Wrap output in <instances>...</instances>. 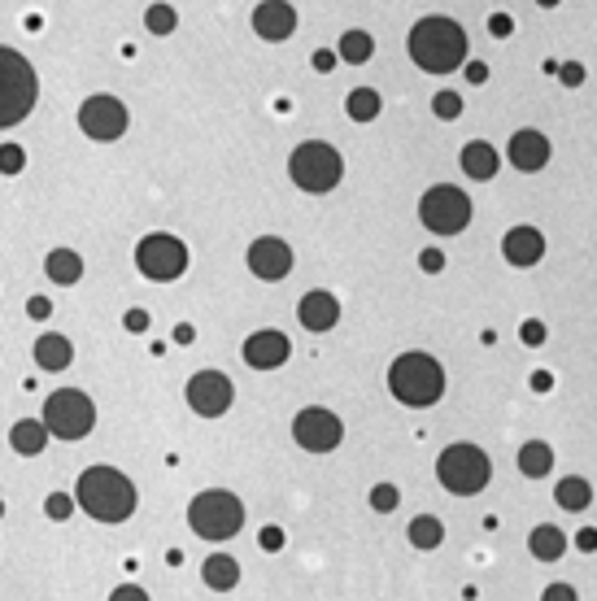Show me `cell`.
Listing matches in <instances>:
<instances>
[{"instance_id":"cell-3","label":"cell","mask_w":597,"mask_h":601,"mask_svg":"<svg viewBox=\"0 0 597 601\" xmlns=\"http://www.w3.org/2000/svg\"><path fill=\"white\" fill-rule=\"evenodd\" d=\"M388 392L410 410H427L445 397V366L432 353H401L388 366Z\"/></svg>"},{"instance_id":"cell-13","label":"cell","mask_w":597,"mask_h":601,"mask_svg":"<svg viewBox=\"0 0 597 601\" xmlns=\"http://www.w3.org/2000/svg\"><path fill=\"white\" fill-rule=\"evenodd\" d=\"M232 401H236V388H232V380H227L222 371H197V375L188 380V405L197 410L201 419H219V414H227Z\"/></svg>"},{"instance_id":"cell-42","label":"cell","mask_w":597,"mask_h":601,"mask_svg":"<svg viewBox=\"0 0 597 601\" xmlns=\"http://www.w3.org/2000/svg\"><path fill=\"white\" fill-rule=\"evenodd\" d=\"M336 53H332V48H319V53H314V57H310V66H314V70H319V75H332V70H336Z\"/></svg>"},{"instance_id":"cell-8","label":"cell","mask_w":597,"mask_h":601,"mask_svg":"<svg viewBox=\"0 0 597 601\" xmlns=\"http://www.w3.org/2000/svg\"><path fill=\"white\" fill-rule=\"evenodd\" d=\"M44 432L57 441H83L97 427V405L79 388H57L53 397L44 401Z\"/></svg>"},{"instance_id":"cell-44","label":"cell","mask_w":597,"mask_h":601,"mask_svg":"<svg viewBox=\"0 0 597 601\" xmlns=\"http://www.w3.org/2000/svg\"><path fill=\"white\" fill-rule=\"evenodd\" d=\"M576 549H580V554H597V527H580V532H576Z\"/></svg>"},{"instance_id":"cell-21","label":"cell","mask_w":597,"mask_h":601,"mask_svg":"<svg viewBox=\"0 0 597 601\" xmlns=\"http://www.w3.org/2000/svg\"><path fill=\"white\" fill-rule=\"evenodd\" d=\"M201 580L210 584L214 593H232L240 584V562L232 558V554H210L205 566H201Z\"/></svg>"},{"instance_id":"cell-37","label":"cell","mask_w":597,"mask_h":601,"mask_svg":"<svg viewBox=\"0 0 597 601\" xmlns=\"http://www.w3.org/2000/svg\"><path fill=\"white\" fill-rule=\"evenodd\" d=\"M44 510H48V519H70L75 514V497L70 493H53V497L44 501Z\"/></svg>"},{"instance_id":"cell-43","label":"cell","mask_w":597,"mask_h":601,"mask_svg":"<svg viewBox=\"0 0 597 601\" xmlns=\"http://www.w3.org/2000/svg\"><path fill=\"white\" fill-rule=\"evenodd\" d=\"M540 601H580V597H576L571 584H550V588L540 593Z\"/></svg>"},{"instance_id":"cell-46","label":"cell","mask_w":597,"mask_h":601,"mask_svg":"<svg viewBox=\"0 0 597 601\" xmlns=\"http://www.w3.org/2000/svg\"><path fill=\"white\" fill-rule=\"evenodd\" d=\"M26 314H31L36 322L48 319V314H53V300H48V297H31V300H26Z\"/></svg>"},{"instance_id":"cell-48","label":"cell","mask_w":597,"mask_h":601,"mask_svg":"<svg viewBox=\"0 0 597 601\" xmlns=\"http://www.w3.org/2000/svg\"><path fill=\"white\" fill-rule=\"evenodd\" d=\"M554 388V375L550 371H532V392H550Z\"/></svg>"},{"instance_id":"cell-29","label":"cell","mask_w":597,"mask_h":601,"mask_svg":"<svg viewBox=\"0 0 597 601\" xmlns=\"http://www.w3.org/2000/svg\"><path fill=\"white\" fill-rule=\"evenodd\" d=\"M379 109H384V100H379L376 87H354V92L345 97V114L354 122H376Z\"/></svg>"},{"instance_id":"cell-18","label":"cell","mask_w":597,"mask_h":601,"mask_svg":"<svg viewBox=\"0 0 597 601\" xmlns=\"http://www.w3.org/2000/svg\"><path fill=\"white\" fill-rule=\"evenodd\" d=\"M297 319L305 331H332L340 322V300L332 297V292L314 288V292H305V297L297 300Z\"/></svg>"},{"instance_id":"cell-30","label":"cell","mask_w":597,"mask_h":601,"mask_svg":"<svg viewBox=\"0 0 597 601\" xmlns=\"http://www.w3.org/2000/svg\"><path fill=\"white\" fill-rule=\"evenodd\" d=\"M406 536H410L415 549H437V545L445 541V523H440L437 514H418V519H410Z\"/></svg>"},{"instance_id":"cell-41","label":"cell","mask_w":597,"mask_h":601,"mask_svg":"<svg viewBox=\"0 0 597 601\" xmlns=\"http://www.w3.org/2000/svg\"><path fill=\"white\" fill-rule=\"evenodd\" d=\"M122 327H127L131 336L149 331V310H127V314H122Z\"/></svg>"},{"instance_id":"cell-11","label":"cell","mask_w":597,"mask_h":601,"mask_svg":"<svg viewBox=\"0 0 597 601\" xmlns=\"http://www.w3.org/2000/svg\"><path fill=\"white\" fill-rule=\"evenodd\" d=\"M127 122H131V114H127V105H122L118 97H109V92H97V97H87L79 105V127L87 140L97 144H114L127 136Z\"/></svg>"},{"instance_id":"cell-36","label":"cell","mask_w":597,"mask_h":601,"mask_svg":"<svg viewBox=\"0 0 597 601\" xmlns=\"http://www.w3.org/2000/svg\"><path fill=\"white\" fill-rule=\"evenodd\" d=\"M545 336H550V331H545V322H540V319L519 322V341L528 344V349H540V344H545Z\"/></svg>"},{"instance_id":"cell-28","label":"cell","mask_w":597,"mask_h":601,"mask_svg":"<svg viewBox=\"0 0 597 601\" xmlns=\"http://www.w3.org/2000/svg\"><path fill=\"white\" fill-rule=\"evenodd\" d=\"M371 53H376V40H371V31H345L336 44V57L345 61V66H362V61H371Z\"/></svg>"},{"instance_id":"cell-33","label":"cell","mask_w":597,"mask_h":601,"mask_svg":"<svg viewBox=\"0 0 597 601\" xmlns=\"http://www.w3.org/2000/svg\"><path fill=\"white\" fill-rule=\"evenodd\" d=\"M432 109H437V118L454 122V118H462V97L445 87V92H437V97H432Z\"/></svg>"},{"instance_id":"cell-23","label":"cell","mask_w":597,"mask_h":601,"mask_svg":"<svg viewBox=\"0 0 597 601\" xmlns=\"http://www.w3.org/2000/svg\"><path fill=\"white\" fill-rule=\"evenodd\" d=\"M9 444L18 449L22 458H36V453L48 449V432H44L40 419H18L14 427H9Z\"/></svg>"},{"instance_id":"cell-47","label":"cell","mask_w":597,"mask_h":601,"mask_svg":"<svg viewBox=\"0 0 597 601\" xmlns=\"http://www.w3.org/2000/svg\"><path fill=\"white\" fill-rule=\"evenodd\" d=\"M462 66H467V83H484V79H489V66H484V61H462Z\"/></svg>"},{"instance_id":"cell-15","label":"cell","mask_w":597,"mask_h":601,"mask_svg":"<svg viewBox=\"0 0 597 601\" xmlns=\"http://www.w3.org/2000/svg\"><path fill=\"white\" fill-rule=\"evenodd\" d=\"M253 31H258L266 44L293 40V31H297V9H293L288 0H262L258 9H253Z\"/></svg>"},{"instance_id":"cell-35","label":"cell","mask_w":597,"mask_h":601,"mask_svg":"<svg viewBox=\"0 0 597 601\" xmlns=\"http://www.w3.org/2000/svg\"><path fill=\"white\" fill-rule=\"evenodd\" d=\"M558 83H562V87H580V83L589 79V70H584V66H580V61H558Z\"/></svg>"},{"instance_id":"cell-50","label":"cell","mask_w":597,"mask_h":601,"mask_svg":"<svg viewBox=\"0 0 597 601\" xmlns=\"http://www.w3.org/2000/svg\"><path fill=\"white\" fill-rule=\"evenodd\" d=\"M540 9H558V5H562V0H537Z\"/></svg>"},{"instance_id":"cell-1","label":"cell","mask_w":597,"mask_h":601,"mask_svg":"<svg viewBox=\"0 0 597 601\" xmlns=\"http://www.w3.org/2000/svg\"><path fill=\"white\" fill-rule=\"evenodd\" d=\"M410 57H415L418 70H427V75H449V70H462V61H467V31H462L454 18H418L410 26Z\"/></svg>"},{"instance_id":"cell-24","label":"cell","mask_w":597,"mask_h":601,"mask_svg":"<svg viewBox=\"0 0 597 601\" xmlns=\"http://www.w3.org/2000/svg\"><path fill=\"white\" fill-rule=\"evenodd\" d=\"M36 362H40V371H66V366L75 362V349H70V341H66V336L48 331V336H40V341H36Z\"/></svg>"},{"instance_id":"cell-19","label":"cell","mask_w":597,"mask_h":601,"mask_svg":"<svg viewBox=\"0 0 597 601\" xmlns=\"http://www.w3.org/2000/svg\"><path fill=\"white\" fill-rule=\"evenodd\" d=\"M501 258L510 266H537L545 258V236L537 227H510L506 240H501Z\"/></svg>"},{"instance_id":"cell-45","label":"cell","mask_w":597,"mask_h":601,"mask_svg":"<svg viewBox=\"0 0 597 601\" xmlns=\"http://www.w3.org/2000/svg\"><path fill=\"white\" fill-rule=\"evenodd\" d=\"M109 601H149V593H144V588H136V584H122V588H114V593H109Z\"/></svg>"},{"instance_id":"cell-12","label":"cell","mask_w":597,"mask_h":601,"mask_svg":"<svg viewBox=\"0 0 597 601\" xmlns=\"http://www.w3.org/2000/svg\"><path fill=\"white\" fill-rule=\"evenodd\" d=\"M293 441L305 453H332L345 441V423L332 410H323V405H305L297 419H293Z\"/></svg>"},{"instance_id":"cell-5","label":"cell","mask_w":597,"mask_h":601,"mask_svg":"<svg viewBox=\"0 0 597 601\" xmlns=\"http://www.w3.org/2000/svg\"><path fill=\"white\" fill-rule=\"evenodd\" d=\"M437 480L454 497H476L479 488L493 480V462H489V453L479 444H467V441L449 444V449H440V458H437Z\"/></svg>"},{"instance_id":"cell-25","label":"cell","mask_w":597,"mask_h":601,"mask_svg":"<svg viewBox=\"0 0 597 601\" xmlns=\"http://www.w3.org/2000/svg\"><path fill=\"white\" fill-rule=\"evenodd\" d=\"M528 549H532L537 562H558L567 554V536L558 532L554 523H540V527H532V536H528Z\"/></svg>"},{"instance_id":"cell-17","label":"cell","mask_w":597,"mask_h":601,"mask_svg":"<svg viewBox=\"0 0 597 601\" xmlns=\"http://www.w3.org/2000/svg\"><path fill=\"white\" fill-rule=\"evenodd\" d=\"M288 353H293V341L283 336V331H253L249 341H244V362L253 366V371H275V366H283L288 362Z\"/></svg>"},{"instance_id":"cell-32","label":"cell","mask_w":597,"mask_h":601,"mask_svg":"<svg viewBox=\"0 0 597 601\" xmlns=\"http://www.w3.org/2000/svg\"><path fill=\"white\" fill-rule=\"evenodd\" d=\"M397 505H401L397 484H376V488H371V510H379V514H393Z\"/></svg>"},{"instance_id":"cell-9","label":"cell","mask_w":597,"mask_h":601,"mask_svg":"<svg viewBox=\"0 0 597 601\" xmlns=\"http://www.w3.org/2000/svg\"><path fill=\"white\" fill-rule=\"evenodd\" d=\"M418 222L432 231V236H458L471 222V200L467 192L449 188V183H437L418 197Z\"/></svg>"},{"instance_id":"cell-4","label":"cell","mask_w":597,"mask_h":601,"mask_svg":"<svg viewBox=\"0 0 597 601\" xmlns=\"http://www.w3.org/2000/svg\"><path fill=\"white\" fill-rule=\"evenodd\" d=\"M36 97H40L36 66L22 57L18 48H5L0 44V131L18 127L22 118H31Z\"/></svg>"},{"instance_id":"cell-39","label":"cell","mask_w":597,"mask_h":601,"mask_svg":"<svg viewBox=\"0 0 597 601\" xmlns=\"http://www.w3.org/2000/svg\"><path fill=\"white\" fill-rule=\"evenodd\" d=\"M418 270L440 275V270H445V253H440V249H423V253H418Z\"/></svg>"},{"instance_id":"cell-22","label":"cell","mask_w":597,"mask_h":601,"mask_svg":"<svg viewBox=\"0 0 597 601\" xmlns=\"http://www.w3.org/2000/svg\"><path fill=\"white\" fill-rule=\"evenodd\" d=\"M44 275L53 283H61V288H70V283L83 280V258L75 249H53V253L44 258Z\"/></svg>"},{"instance_id":"cell-49","label":"cell","mask_w":597,"mask_h":601,"mask_svg":"<svg viewBox=\"0 0 597 601\" xmlns=\"http://www.w3.org/2000/svg\"><path fill=\"white\" fill-rule=\"evenodd\" d=\"M197 341V327H192V322H180V327H175V344H192Z\"/></svg>"},{"instance_id":"cell-31","label":"cell","mask_w":597,"mask_h":601,"mask_svg":"<svg viewBox=\"0 0 597 601\" xmlns=\"http://www.w3.org/2000/svg\"><path fill=\"white\" fill-rule=\"evenodd\" d=\"M175 26H180V14H175L166 0H158V5L144 9V31H153V36H170Z\"/></svg>"},{"instance_id":"cell-14","label":"cell","mask_w":597,"mask_h":601,"mask_svg":"<svg viewBox=\"0 0 597 601\" xmlns=\"http://www.w3.org/2000/svg\"><path fill=\"white\" fill-rule=\"evenodd\" d=\"M249 270L266 283L288 280V270H293V249H288V240H279V236H258V240L249 244Z\"/></svg>"},{"instance_id":"cell-20","label":"cell","mask_w":597,"mask_h":601,"mask_svg":"<svg viewBox=\"0 0 597 601\" xmlns=\"http://www.w3.org/2000/svg\"><path fill=\"white\" fill-rule=\"evenodd\" d=\"M458 161H462V170H467V179H476V183H489L501 170V153L489 140H471L462 148Z\"/></svg>"},{"instance_id":"cell-26","label":"cell","mask_w":597,"mask_h":601,"mask_svg":"<svg viewBox=\"0 0 597 601\" xmlns=\"http://www.w3.org/2000/svg\"><path fill=\"white\" fill-rule=\"evenodd\" d=\"M554 501L562 510L580 514V510H589V501H593V484L584 480V475H567V480L554 484Z\"/></svg>"},{"instance_id":"cell-40","label":"cell","mask_w":597,"mask_h":601,"mask_svg":"<svg viewBox=\"0 0 597 601\" xmlns=\"http://www.w3.org/2000/svg\"><path fill=\"white\" fill-rule=\"evenodd\" d=\"M510 31H515V18H510V14H493V18H489V36H493V40H506Z\"/></svg>"},{"instance_id":"cell-7","label":"cell","mask_w":597,"mask_h":601,"mask_svg":"<svg viewBox=\"0 0 597 601\" xmlns=\"http://www.w3.org/2000/svg\"><path fill=\"white\" fill-rule=\"evenodd\" d=\"M288 175L297 183L301 192H310V197H323V192H332L340 179H345V161L332 144L323 140H305L293 148V158H288Z\"/></svg>"},{"instance_id":"cell-27","label":"cell","mask_w":597,"mask_h":601,"mask_svg":"<svg viewBox=\"0 0 597 601\" xmlns=\"http://www.w3.org/2000/svg\"><path fill=\"white\" fill-rule=\"evenodd\" d=\"M519 471H523L528 480H545V475L554 471V449L545 441H528L519 449Z\"/></svg>"},{"instance_id":"cell-38","label":"cell","mask_w":597,"mask_h":601,"mask_svg":"<svg viewBox=\"0 0 597 601\" xmlns=\"http://www.w3.org/2000/svg\"><path fill=\"white\" fill-rule=\"evenodd\" d=\"M258 545L266 549V554H279V549H283V527H275V523H271V527H262Z\"/></svg>"},{"instance_id":"cell-2","label":"cell","mask_w":597,"mask_h":601,"mask_svg":"<svg viewBox=\"0 0 597 601\" xmlns=\"http://www.w3.org/2000/svg\"><path fill=\"white\" fill-rule=\"evenodd\" d=\"M75 501L97 523H127L136 514V484L114 466H87L75 484Z\"/></svg>"},{"instance_id":"cell-16","label":"cell","mask_w":597,"mask_h":601,"mask_svg":"<svg viewBox=\"0 0 597 601\" xmlns=\"http://www.w3.org/2000/svg\"><path fill=\"white\" fill-rule=\"evenodd\" d=\"M550 140L540 136V131H532V127H523V131H515L510 136V144H506V158H510V166L515 170H523V175H537V170H545V161H550Z\"/></svg>"},{"instance_id":"cell-34","label":"cell","mask_w":597,"mask_h":601,"mask_svg":"<svg viewBox=\"0 0 597 601\" xmlns=\"http://www.w3.org/2000/svg\"><path fill=\"white\" fill-rule=\"evenodd\" d=\"M22 166H26L22 144H0V175H22Z\"/></svg>"},{"instance_id":"cell-10","label":"cell","mask_w":597,"mask_h":601,"mask_svg":"<svg viewBox=\"0 0 597 601\" xmlns=\"http://www.w3.org/2000/svg\"><path fill=\"white\" fill-rule=\"evenodd\" d=\"M136 266H139V275L153 283L180 280L183 270H188V244L180 236H170V231H153V236H144L136 244Z\"/></svg>"},{"instance_id":"cell-6","label":"cell","mask_w":597,"mask_h":601,"mask_svg":"<svg viewBox=\"0 0 597 601\" xmlns=\"http://www.w3.org/2000/svg\"><path fill=\"white\" fill-rule=\"evenodd\" d=\"M188 523L201 541H232L240 527H244V505H240L236 493L227 488H210V493H197L192 505H188Z\"/></svg>"},{"instance_id":"cell-51","label":"cell","mask_w":597,"mask_h":601,"mask_svg":"<svg viewBox=\"0 0 597 601\" xmlns=\"http://www.w3.org/2000/svg\"><path fill=\"white\" fill-rule=\"evenodd\" d=\"M0 514H5V501H0Z\"/></svg>"}]
</instances>
